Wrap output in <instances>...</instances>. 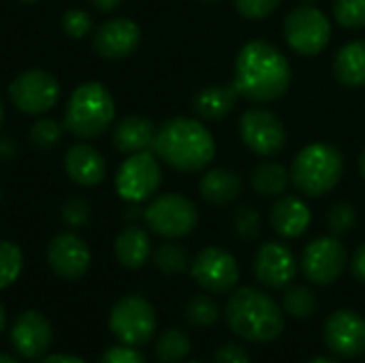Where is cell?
<instances>
[{
  "instance_id": "6da1fadb",
  "label": "cell",
  "mask_w": 365,
  "mask_h": 363,
  "mask_svg": "<svg viewBox=\"0 0 365 363\" xmlns=\"http://www.w3.org/2000/svg\"><path fill=\"white\" fill-rule=\"evenodd\" d=\"M233 86L248 101H278L291 86V64L276 45L255 39L237 53Z\"/></svg>"
},
{
  "instance_id": "7a4b0ae2",
  "label": "cell",
  "mask_w": 365,
  "mask_h": 363,
  "mask_svg": "<svg viewBox=\"0 0 365 363\" xmlns=\"http://www.w3.org/2000/svg\"><path fill=\"white\" fill-rule=\"evenodd\" d=\"M152 150L169 167L184 173H195L212 163L216 143L212 133L201 122L192 118H173L156 131Z\"/></svg>"
},
{
  "instance_id": "3957f363",
  "label": "cell",
  "mask_w": 365,
  "mask_h": 363,
  "mask_svg": "<svg viewBox=\"0 0 365 363\" xmlns=\"http://www.w3.org/2000/svg\"><path fill=\"white\" fill-rule=\"evenodd\" d=\"M225 319L229 329L246 342H274L284 329V317L280 306L263 291L244 287L237 289L227 306Z\"/></svg>"
},
{
  "instance_id": "277c9868",
  "label": "cell",
  "mask_w": 365,
  "mask_h": 363,
  "mask_svg": "<svg viewBox=\"0 0 365 363\" xmlns=\"http://www.w3.org/2000/svg\"><path fill=\"white\" fill-rule=\"evenodd\" d=\"M115 118L111 92L98 81L77 86L64 111V128L77 139H94L105 133Z\"/></svg>"
},
{
  "instance_id": "5b68a950",
  "label": "cell",
  "mask_w": 365,
  "mask_h": 363,
  "mask_svg": "<svg viewBox=\"0 0 365 363\" xmlns=\"http://www.w3.org/2000/svg\"><path fill=\"white\" fill-rule=\"evenodd\" d=\"M344 171L342 154L327 143L304 148L291 167V182L306 197H323L340 182Z\"/></svg>"
},
{
  "instance_id": "8992f818",
  "label": "cell",
  "mask_w": 365,
  "mask_h": 363,
  "mask_svg": "<svg viewBox=\"0 0 365 363\" xmlns=\"http://www.w3.org/2000/svg\"><path fill=\"white\" fill-rule=\"evenodd\" d=\"M145 225L160 237L178 240L188 235L199 220V212L195 203L178 193H167L156 197L145 210H143Z\"/></svg>"
},
{
  "instance_id": "52a82bcc",
  "label": "cell",
  "mask_w": 365,
  "mask_h": 363,
  "mask_svg": "<svg viewBox=\"0 0 365 363\" xmlns=\"http://www.w3.org/2000/svg\"><path fill=\"white\" fill-rule=\"evenodd\" d=\"M109 329L126 347L148 344L156 332V312L141 295H126L111 308Z\"/></svg>"
},
{
  "instance_id": "ba28073f",
  "label": "cell",
  "mask_w": 365,
  "mask_h": 363,
  "mask_svg": "<svg viewBox=\"0 0 365 363\" xmlns=\"http://www.w3.org/2000/svg\"><path fill=\"white\" fill-rule=\"evenodd\" d=\"M284 36L293 51L302 56H317L329 43L331 24L321 9L312 4H302L287 15Z\"/></svg>"
},
{
  "instance_id": "9c48e42d",
  "label": "cell",
  "mask_w": 365,
  "mask_h": 363,
  "mask_svg": "<svg viewBox=\"0 0 365 363\" xmlns=\"http://www.w3.org/2000/svg\"><path fill=\"white\" fill-rule=\"evenodd\" d=\"M163 182V171L158 158L152 152L128 154L115 173L118 195L128 203H139L150 199Z\"/></svg>"
},
{
  "instance_id": "30bf717a",
  "label": "cell",
  "mask_w": 365,
  "mask_h": 363,
  "mask_svg": "<svg viewBox=\"0 0 365 363\" xmlns=\"http://www.w3.org/2000/svg\"><path fill=\"white\" fill-rule=\"evenodd\" d=\"M9 96L19 111L36 116L49 111L60 101V83L49 71L28 68L11 81Z\"/></svg>"
},
{
  "instance_id": "8fae6325",
  "label": "cell",
  "mask_w": 365,
  "mask_h": 363,
  "mask_svg": "<svg viewBox=\"0 0 365 363\" xmlns=\"http://www.w3.org/2000/svg\"><path fill=\"white\" fill-rule=\"evenodd\" d=\"M346 248L338 237H317L302 255L304 276L321 287L334 285L346 270Z\"/></svg>"
},
{
  "instance_id": "7c38bea8",
  "label": "cell",
  "mask_w": 365,
  "mask_h": 363,
  "mask_svg": "<svg viewBox=\"0 0 365 363\" xmlns=\"http://www.w3.org/2000/svg\"><path fill=\"white\" fill-rule=\"evenodd\" d=\"M190 276L210 293L222 295L240 280V267L231 252L218 246L203 248L190 263Z\"/></svg>"
},
{
  "instance_id": "4fadbf2b",
  "label": "cell",
  "mask_w": 365,
  "mask_h": 363,
  "mask_svg": "<svg viewBox=\"0 0 365 363\" xmlns=\"http://www.w3.org/2000/svg\"><path fill=\"white\" fill-rule=\"evenodd\" d=\"M242 141L259 156H274L287 143V131L280 118L267 109H248L240 118Z\"/></svg>"
},
{
  "instance_id": "5bb4252c",
  "label": "cell",
  "mask_w": 365,
  "mask_h": 363,
  "mask_svg": "<svg viewBox=\"0 0 365 363\" xmlns=\"http://www.w3.org/2000/svg\"><path fill=\"white\" fill-rule=\"evenodd\" d=\"M325 344L340 357H359L365 353V319L353 310H336L323 327Z\"/></svg>"
},
{
  "instance_id": "9a60e30c",
  "label": "cell",
  "mask_w": 365,
  "mask_h": 363,
  "mask_svg": "<svg viewBox=\"0 0 365 363\" xmlns=\"http://www.w3.org/2000/svg\"><path fill=\"white\" fill-rule=\"evenodd\" d=\"M90 248L75 233H58L47 246V263L64 280H79L90 267Z\"/></svg>"
},
{
  "instance_id": "2e32d148",
  "label": "cell",
  "mask_w": 365,
  "mask_h": 363,
  "mask_svg": "<svg viewBox=\"0 0 365 363\" xmlns=\"http://www.w3.org/2000/svg\"><path fill=\"white\" fill-rule=\"evenodd\" d=\"M297 261L289 246L280 242H265L255 255V276L267 289H282L293 282Z\"/></svg>"
},
{
  "instance_id": "e0dca14e",
  "label": "cell",
  "mask_w": 365,
  "mask_h": 363,
  "mask_svg": "<svg viewBox=\"0 0 365 363\" xmlns=\"http://www.w3.org/2000/svg\"><path fill=\"white\" fill-rule=\"evenodd\" d=\"M11 344L24 359L43 357L51 344V325L45 315L36 310L21 312L11 329Z\"/></svg>"
},
{
  "instance_id": "ac0fdd59",
  "label": "cell",
  "mask_w": 365,
  "mask_h": 363,
  "mask_svg": "<svg viewBox=\"0 0 365 363\" xmlns=\"http://www.w3.org/2000/svg\"><path fill=\"white\" fill-rule=\"evenodd\" d=\"M139 41H141V30L128 17L109 19L94 32L96 53H101L103 58H109V60L130 56L139 47Z\"/></svg>"
},
{
  "instance_id": "d6986e66",
  "label": "cell",
  "mask_w": 365,
  "mask_h": 363,
  "mask_svg": "<svg viewBox=\"0 0 365 363\" xmlns=\"http://www.w3.org/2000/svg\"><path fill=\"white\" fill-rule=\"evenodd\" d=\"M64 169L68 178L79 186H96L105 180L107 165L98 150L88 143H75L64 156Z\"/></svg>"
},
{
  "instance_id": "ffe728a7",
  "label": "cell",
  "mask_w": 365,
  "mask_h": 363,
  "mask_svg": "<svg viewBox=\"0 0 365 363\" xmlns=\"http://www.w3.org/2000/svg\"><path fill=\"white\" fill-rule=\"evenodd\" d=\"M154 139H156V128L152 120L143 116H128L120 120L111 135L113 148L122 154L150 152L154 148Z\"/></svg>"
},
{
  "instance_id": "44dd1931",
  "label": "cell",
  "mask_w": 365,
  "mask_h": 363,
  "mask_svg": "<svg viewBox=\"0 0 365 363\" xmlns=\"http://www.w3.org/2000/svg\"><path fill=\"white\" fill-rule=\"evenodd\" d=\"M310 208L306 205V201H302L299 197L287 195L282 197L269 214L272 227L276 233H280L282 237H299L306 233V229L310 227Z\"/></svg>"
},
{
  "instance_id": "7402d4cb",
  "label": "cell",
  "mask_w": 365,
  "mask_h": 363,
  "mask_svg": "<svg viewBox=\"0 0 365 363\" xmlns=\"http://www.w3.org/2000/svg\"><path fill=\"white\" fill-rule=\"evenodd\" d=\"M237 98L240 92L235 90L233 81L225 86H207L195 96L192 107L203 120H222L233 111Z\"/></svg>"
},
{
  "instance_id": "603a6c76",
  "label": "cell",
  "mask_w": 365,
  "mask_h": 363,
  "mask_svg": "<svg viewBox=\"0 0 365 363\" xmlns=\"http://www.w3.org/2000/svg\"><path fill=\"white\" fill-rule=\"evenodd\" d=\"M115 257L126 270H139L145 265L152 252L150 235L141 227H126L118 237H115Z\"/></svg>"
},
{
  "instance_id": "cb8c5ba5",
  "label": "cell",
  "mask_w": 365,
  "mask_h": 363,
  "mask_svg": "<svg viewBox=\"0 0 365 363\" xmlns=\"http://www.w3.org/2000/svg\"><path fill=\"white\" fill-rule=\"evenodd\" d=\"M334 75L346 88L365 86V41H351L336 53Z\"/></svg>"
},
{
  "instance_id": "d4e9b609",
  "label": "cell",
  "mask_w": 365,
  "mask_h": 363,
  "mask_svg": "<svg viewBox=\"0 0 365 363\" xmlns=\"http://www.w3.org/2000/svg\"><path fill=\"white\" fill-rule=\"evenodd\" d=\"M242 190V180L235 171L229 169H212L199 182L201 197L212 205L231 203Z\"/></svg>"
},
{
  "instance_id": "484cf974",
  "label": "cell",
  "mask_w": 365,
  "mask_h": 363,
  "mask_svg": "<svg viewBox=\"0 0 365 363\" xmlns=\"http://www.w3.org/2000/svg\"><path fill=\"white\" fill-rule=\"evenodd\" d=\"M252 188L263 197H276L282 195L291 182V171L282 167L280 163H263L252 171Z\"/></svg>"
},
{
  "instance_id": "4316f807",
  "label": "cell",
  "mask_w": 365,
  "mask_h": 363,
  "mask_svg": "<svg viewBox=\"0 0 365 363\" xmlns=\"http://www.w3.org/2000/svg\"><path fill=\"white\" fill-rule=\"evenodd\" d=\"M190 353V338L182 329H167L156 342V357L163 363L184 362Z\"/></svg>"
},
{
  "instance_id": "83f0119b",
  "label": "cell",
  "mask_w": 365,
  "mask_h": 363,
  "mask_svg": "<svg viewBox=\"0 0 365 363\" xmlns=\"http://www.w3.org/2000/svg\"><path fill=\"white\" fill-rule=\"evenodd\" d=\"M282 308L293 317V319H299V321H306L310 319L317 308H319V302H317V295L312 289L308 287H291L284 297H282Z\"/></svg>"
},
{
  "instance_id": "f1b7e54d",
  "label": "cell",
  "mask_w": 365,
  "mask_h": 363,
  "mask_svg": "<svg viewBox=\"0 0 365 363\" xmlns=\"http://www.w3.org/2000/svg\"><path fill=\"white\" fill-rule=\"evenodd\" d=\"M24 267V255L17 244L2 240L0 242V289L11 287Z\"/></svg>"
},
{
  "instance_id": "f546056e",
  "label": "cell",
  "mask_w": 365,
  "mask_h": 363,
  "mask_svg": "<svg viewBox=\"0 0 365 363\" xmlns=\"http://www.w3.org/2000/svg\"><path fill=\"white\" fill-rule=\"evenodd\" d=\"M190 263V257L186 252L184 246L180 244H163L156 252H154V265L163 272V274H182Z\"/></svg>"
},
{
  "instance_id": "4dcf8cb0",
  "label": "cell",
  "mask_w": 365,
  "mask_h": 363,
  "mask_svg": "<svg viewBox=\"0 0 365 363\" xmlns=\"http://www.w3.org/2000/svg\"><path fill=\"white\" fill-rule=\"evenodd\" d=\"M186 321L195 327H210L218 321L220 310L218 306L207 297V295H195L188 300L186 308H184Z\"/></svg>"
},
{
  "instance_id": "1f68e13d",
  "label": "cell",
  "mask_w": 365,
  "mask_h": 363,
  "mask_svg": "<svg viewBox=\"0 0 365 363\" xmlns=\"http://www.w3.org/2000/svg\"><path fill=\"white\" fill-rule=\"evenodd\" d=\"M334 17L344 28H365V0H336Z\"/></svg>"
},
{
  "instance_id": "d6a6232c",
  "label": "cell",
  "mask_w": 365,
  "mask_h": 363,
  "mask_svg": "<svg viewBox=\"0 0 365 363\" xmlns=\"http://www.w3.org/2000/svg\"><path fill=\"white\" fill-rule=\"evenodd\" d=\"M355 223H357V212H355V208H353L351 203H346V201H340V203L331 205V210L327 212V229H329L336 237L349 233V231L355 227Z\"/></svg>"
},
{
  "instance_id": "836d02e7",
  "label": "cell",
  "mask_w": 365,
  "mask_h": 363,
  "mask_svg": "<svg viewBox=\"0 0 365 363\" xmlns=\"http://www.w3.org/2000/svg\"><path fill=\"white\" fill-rule=\"evenodd\" d=\"M64 126L51 118H41L30 128V141L38 148H53L62 139Z\"/></svg>"
},
{
  "instance_id": "e575fe53",
  "label": "cell",
  "mask_w": 365,
  "mask_h": 363,
  "mask_svg": "<svg viewBox=\"0 0 365 363\" xmlns=\"http://www.w3.org/2000/svg\"><path fill=\"white\" fill-rule=\"evenodd\" d=\"M233 227L242 240H257L261 235V216L255 208H240L233 216Z\"/></svg>"
},
{
  "instance_id": "d590c367",
  "label": "cell",
  "mask_w": 365,
  "mask_h": 363,
  "mask_svg": "<svg viewBox=\"0 0 365 363\" xmlns=\"http://www.w3.org/2000/svg\"><path fill=\"white\" fill-rule=\"evenodd\" d=\"M62 30L71 36V39H81L92 30V17L90 13L81 11V9H71L62 15Z\"/></svg>"
},
{
  "instance_id": "8d00e7d4",
  "label": "cell",
  "mask_w": 365,
  "mask_h": 363,
  "mask_svg": "<svg viewBox=\"0 0 365 363\" xmlns=\"http://www.w3.org/2000/svg\"><path fill=\"white\" fill-rule=\"evenodd\" d=\"M62 218L68 227L79 229L90 220V205L83 197H71L62 205Z\"/></svg>"
},
{
  "instance_id": "74e56055",
  "label": "cell",
  "mask_w": 365,
  "mask_h": 363,
  "mask_svg": "<svg viewBox=\"0 0 365 363\" xmlns=\"http://www.w3.org/2000/svg\"><path fill=\"white\" fill-rule=\"evenodd\" d=\"M280 0H235L237 11L246 19H263L278 9Z\"/></svg>"
},
{
  "instance_id": "f35d334b",
  "label": "cell",
  "mask_w": 365,
  "mask_h": 363,
  "mask_svg": "<svg viewBox=\"0 0 365 363\" xmlns=\"http://www.w3.org/2000/svg\"><path fill=\"white\" fill-rule=\"evenodd\" d=\"M98 363H145V359L133 347H111Z\"/></svg>"
},
{
  "instance_id": "ab89813d",
  "label": "cell",
  "mask_w": 365,
  "mask_h": 363,
  "mask_svg": "<svg viewBox=\"0 0 365 363\" xmlns=\"http://www.w3.org/2000/svg\"><path fill=\"white\" fill-rule=\"evenodd\" d=\"M214 363H250V357L240 344H222L214 355Z\"/></svg>"
},
{
  "instance_id": "60d3db41",
  "label": "cell",
  "mask_w": 365,
  "mask_h": 363,
  "mask_svg": "<svg viewBox=\"0 0 365 363\" xmlns=\"http://www.w3.org/2000/svg\"><path fill=\"white\" fill-rule=\"evenodd\" d=\"M351 270H353V276L365 285V244L359 246V250L355 252V257H353V263H351Z\"/></svg>"
},
{
  "instance_id": "b9f144b4",
  "label": "cell",
  "mask_w": 365,
  "mask_h": 363,
  "mask_svg": "<svg viewBox=\"0 0 365 363\" xmlns=\"http://www.w3.org/2000/svg\"><path fill=\"white\" fill-rule=\"evenodd\" d=\"M92 4H94L98 11H103V13H109V11H113V9H118V6L122 4V0H92Z\"/></svg>"
},
{
  "instance_id": "7bdbcfd3",
  "label": "cell",
  "mask_w": 365,
  "mask_h": 363,
  "mask_svg": "<svg viewBox=\"0 0 365 363\" xmlns=\"http://www.w3.org/2000/svg\"><path fill=\"white\" fill-rule=\"evenodd\" d=\"M41 363H86L79 357H73V355H49L45 357Z\"/></svg>"
},
{
  "instance_id": "ee69618b",
  "label": "cell",
  "mask_w": 365,
  "mask_h": 363,
  "mask_svg": "<svg viewBox=\"0 0 365 363\" xmlns=\"http://www.w3.org/2000/svg\"><path fill=\"white\" fill-rule=\"evenodd\" d=\"M4 327H6V312H4V308L0 304V334L4 332Z\"/></svg>"
},
{
  "instance_id": "f6af8a7d",
  "label": "cell",
  "mask_w": 365,
  "mask_h": 363,
  "mask_svg": "<svg viewBox=\"0 0 365 363\" xmlns=\"http://www.w3.org/2000/svg\"><path fill=\"white\" fill-rule=\"evenodd\" d=\"M306 363H340V362L329 359V357H314V359H310V362H306Z\"/></svg>"
},
{
  "instance_id": "bcb514c9",
  "label": "cell",
  "mask_w": 365,
  "mask_h": 363,
  "mask_svg": "<svg viewBox=\"0 0 365 363\" xmlns=\"http://www.w3.org/2000/svg\"><path fill=\"white\" fill-rule=\"evenodd\" d=\"M0 363H19L15 357L6 355V353H0Z\"/></svg>"
},
{
  "instance_id": "7dc6e473",
  "label": "cell",
  "mask_w": 365,
  "mask_h": 363,
  "mask_svg": "<svg viewBox=\"0 0 365 363\" xmlns=\"http://www.w3.org/2000/svg\"><path fill=\"white\" fill-rule=\"evenodd\" d=\"M359 171H361V175H364L365 180V150L361 152V158H359Z\"/></svg>"
},
{
  "instance_id": "c3c4849f",
  "label": "cell",
  "mask_w": 365,
  "mask_h": 363,
  "mask_svg": "<svg viewBox=\"0 0 365 363\" xmlns=\"http://www.w3.org/2000/svg\"><path fill=\"white\" fill-rule=\"evenodd\" d=\"M2 124H4V105L0 101V128H2Z\"/></svg>"
},
{
  "instance_id": "681fc988",
  "label": "cell",
  "mask_w": 365,
  "mask_h": 363,
  "mask_svg": "<svg viewBox=\"0 0 365 363\" xmlns=\"http://www.w3.org/2000/svg\"><path fill=\"white\" fill-rule=\"evenodd\" d=\"M24 2H36V0H24Z\"/></svg>"
},
{
  "instance_id": "f907efd6",
  "label": "cell",
  "mask_w": 365,
  "mask_h": 363,
  "mask_svg": "<svg viewBox=\"0 0 365 363\" xmlns=\"http://www.w3.org/2000/svg\"><path fill=\"white\" fill-rule=\"evenodd\" d=\"M203 2H216V0H203Z\"/></svg>"
},
{
  "instance_id": "816d5d0a",
  "label": "cell",
  "mask_w": 365,
  "mask_h": 363,
  "mask_svg": "<svg viewBox=\"0 0 365 363\" xmlns=\"http://www.w3.org/2000/svg\"><path fill=\"white\" fill-rule=\"evenodd\" d=\"M190 363H201V362H190Z\"/></svg>"
},
{
  "instance_id": "f5cc1de1",
  "label": "cell",
  "mask_w": 365,
  "mask_h": 363,
  "mask_svg": "<svg viewBox=\"0 0 365 363\" xmlns=\"http://www.w3.org/2000/svg\"><path fill=\"white\" fill-rule=\"evenodd\" d=\"M0 199H2V193H0Z\"/></svg>"
}]
</instances>
